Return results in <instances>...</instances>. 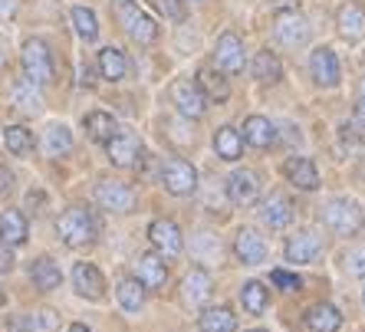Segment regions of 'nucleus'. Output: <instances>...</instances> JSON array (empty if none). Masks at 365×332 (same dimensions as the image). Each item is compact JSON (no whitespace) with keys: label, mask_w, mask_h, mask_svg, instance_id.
I'll list each match as a JSON object with an SVG mask.
<instances>
[{"label":"nucleus","mask_w":365,"mask_h":332,"mask_svg":"<svg viewBox=\"0 0 365 332\" xmlns=\"http://www.w3.org/2000/svg\"><path fill=\"white\" fill-rule=\"evenodd\" d=\"M56 234L66 247L79 250V247H89L96 237H99V221H96V214L83 204H73L56 217Z\"/></svg>","instance_id":"1"},{"label":"nucleus","mask_w":365,"mask_h":332,"mask_svg":"<svg viewBox=\"0 0 365 332\" xmlns=\"http://www.w3.org/2000/svg\"><path fill=\"white\" fill-rule=\"evenodd\" d=\"M115 17H119V24L125 26V33L132 36L138 46H152V43L158 40V33H162L152 14H145V10L138 7V0H115Z\"/></svg>","instance_id":"2"},{"label":"nucleus","mask_w":365,"mask_h":332,"mask_svg":"<svg viewBox=\"0 0 365 332\" xmlns=\"http://www.w3.org/2000/svg\"><path fill=\"white\" fill-rule=\"evenodd\" d=\"M20 66H24V76L34 85H40V89L50 85L53 76H56L53 53H50V46H46V40H40V36L24 43V50H20Z\"/></svg>","instance_id":"3"},{"label":"nucleus","mask_w":365,"mask_h":332,"mask_svg":"<svg viewBox=\"0 0 365 332\" xmlns=\"http://www.w3.org/2000/svg\"><path fill=\"white\" fill-rule=\"evenodd\" d=\"M319 221L332 230V234H339V237H352L359 227H362V211L352 197H332L319 207Z\"/></svg>","instance_id":"4"},{"label":"nucleus","mask_w":365,"mask_h":332,"mask_svg":"<svg viewBox=\"0 0 365 332\" xmlns=\"http://www.w3.org/2000/svg\"><path fill=\"white\" fill-rule=\"evenodd\" d=\"M273 33H277V40H280L283 46L297 50V46H303V43L309 40L313 26H309V20H306L297 7H283V10H277V17H273Z\"/></svg>","instance_id":"5"},{"label":"nucleus","mask_w":365,"mask_h":332,"mask_svg":"<svg viewBox=\"0 0 365 332\" xmlns=\"http://www.w3.org/2000/svg\"><path fill=\"white\" fill-rule=\"evenodd\" d=\"M162 185L175 197H191L197 191V168L185 158H168L162 165Z\"/></svg>","instance_id":"6"},{"label":"nucleus","mask_w":365,"mask_h":332,"mask_svg":"<svg viewBox=\"0 0 365 332\" xmlns=\"http://www.w3.org/2000/svg\"><path fill=\"white\" fill-rule=\"evenodd\" d=\"M93 194H96V204L109 214H132L135 211V191L128 185H122V181L102 178L99 185H96Z\"/></svg>","instance_id":"7"},{"label":"nucleus","mask_w":365,"mask_h":332,"mask_svg":"<svg viewBox=\"0 0 365 332\" xmlns=\"http://www.w3.org/2000/svg\"><path fill=\"white\" fill-rule=\"evenodd\" d=\"M171 103H175V109H178L185 119H204V112L211 105L195 79H178V83L171 85Z\"/></svg>","instance_id":"8"},{"label":"nucleus","mask_w":365,"mask_h":332,"mask_svg":"<svg viewBox=\"0 0 365 332\" xmlns=\"http://www.w3.org/2000/svg\"><path fill=\"white\" fill-rule=\"evenodd\" d=\"M106 155H109V162L115 165V168H135L138 158H142V142H138L135 132L115 128L112 138L106 142Z\"/></svg>","instance_id":"9"},{"label":"nucleus","mask_w":365,"mask_h":332,"mask_svg":"<svg viewBox=\"0 0 365 332\" xmlns=\"http://www.w3.org/2000/svg\"><path fill=\"white\" fill-rule=\"evenodd\" d=\"M260 175L250 168H237L234 175L227 178V201L234 207H250L257 204V197H260Z\"/></svg>","instance_id":"10"},{"label":"nucleus","mask_w":365,"mask_h":332,"mask_svg":"<svg viewBox=\"0 0 365 332\" xmlns=\"http://www.w3.org/2000/svg\"><path fill=\"white\" fill-rule=\"evenodd\" d=\"M148 240H152V247L162 256H178L181 250H185V234H181V227L175 221H168V217H155V221L148 224Z\"/></svg>","instance_id":"11"},{"label":"nucleus","mask_w":365,"mask_h":332,"mask_svg":"<svg viewBox=\"0 0 365 332\" xmlns=\"http://www.w3.org/2000/svg\"><path fill=\"white\" fill-rule=\"evenodd\" d=\"M309 76H313L316 85H323V89L339 85L342 69H339V56H336V50H329V46H316V50L309 53Z\"/></svg>","instance_id":"12"},{"label":"nucleus","mask_w":365,"mask_h":332,"mask_svg":"<svg viewBox=\"0 0 365 332\" xmlns=\"http://www.w3.org/2000/svg\"><path fill=\"white\" fill-rule=\"evenodd\" d=\"M214 63H217V69L221 73H227V76H237V73H244V40H240L237 33H221L217 36V46H214Z\"/></svg>","instance_id":"13"},{"label":"nucleus","mask_w":365,"mask_h":332,"mask_svg":"<svg viewBox=\"0 0 365 332\" xmlns=\"http://www.w3.org/2000/svg\"><path fill=\"white\" fill-rule=\"evenodd\" d=\"M69 280H73V290L83 299H89V303L106 299V276H102V270L96 264H76Z\"/></svg>","instance_id":"14"},{"label":"nucleus","mask_w":365,"mask_h":332,"mask_svg":"<svg viewBox=\"0 0 365 332\" xmlns=\"http://www.w3.org/2000/svg\"><path fill=\"white\" fill-rule=\"evenodd\" d=\"M234 256H237L244 266H257L267 260V240L260 237L257 227H240L237 237H234Z\"/></svg>","instance_id":"15"},{"label":"nucleus","mask_w":365,"mask_h":332,"mask_svg":"<svg viewBox=\"0 0 365 332\" xmlns=\"http://www.w3.org/2000/svg\"><path fill=\"white\" fill-rule=\"evenodd\" d=\"M135 280L142 283L145 290H162L168 283V264H165V256L158 250L155 254H142L135 260Z\"/></svg>","instance_id":"16"},{"label":"nucleus","mask_w":365,"mask_h":332,"mask_svg":"<svg viewBox=\"0 0 365 332\" xmlns=\"http://www.w3.org/2000/svg\"><path fill=\"white\" fill-rule=\"evenodd\" d=\"M283 178L293 187H299V191H316L319 187V168L313 165V158L293 155V158L283 162Z\"/></svg>","instance_id":"17"},{"label":"nucleus","mask_w":365,"mask_h":332,"mask_svg":"<svg viewBox=\"0 0 365 332\" xmlns=\"http://www.w3.org/2000/svg\"><path fill=\"white\" fill-rule=\"evenodd\" d=\"M319 250H323V244H319L313 230H297L293 237H287L283 254H287V264H313Z\"/></svg>","instance_id":"18"},{"label":"nucleus","mask_w":365,"mask_h":332,"mask_svg":"<svg viewBox=\"0 0 365 332\" xmlns=\"http://www.w3.org/2000/svg\"><path fill=\"white\" fill-rule=\"evenodd\" d=\"M181 296H185L187 306H204V303L214 296L211 273L204 270V266H195V270L185 276V283H181Z\"/></svg>","instance_id":"19"},{"label":"nucleus","mask_w":365,"mask_h":332,"mask_svg":"<svg viewBox=\"0 0 365 332\" xmlns=\"http://www.w3.org/2000/svg\"><path fill=\"white\" fill-rule=\"evenodd\" d=\"M10 105L24 115H40L43 112V89L34 85L30 79H17V83L10 85Z\"/></svg>","instance_id":"20"},{"label":"nucleus","mask_w":365,"mask_h":332,"mask_svg":"<svg viewBox=\"0 0 365 332\" xmlns=\"http://www.w3.org/2000/svg\"><path fill=\"white\" fill-rule=\"evenodd\" d=\"M96 66H99V76L106 83H122L128 76V60L119 46H102L96 56Z\"/></svg>","instance_id":"21"},{"label":"nucleus","mask_w":365,"mask_h":332,"mask_svg":"<svg viewBox=\"0 0 365 332\" xmlns=\"http://www.w3.org/2000/svg\"><path fill=\"white\" fill-rule=\"evenodd\" d=\"M30 280H34L36 290L53 293V290H60L63 270H60V264H56L53 256H36L34 264H30Z\"/></svg>","instance_id":"22"},{"label":"nucleus","mask_w":365,"mask_h":332,"mask_svg":"<svg viewBox=\"0 0 365 332\" xmlns=\"http://www.w3.org/2000/svg\"><path fill=\"white\" fill-rule=\"evenodd\" d=\"M0 240L17 250L30 240V224L20 211H0Z\"/></svg>","instance_id":"23"},{"label":"nucleus","mask_w":365,"mask_h":332,"mask_svg":"<svg viewBox=\"0 0 365 332\" xmlns=\"http://www.w3.org/2000/svg\"><path fill=\"white\" fill-rule=\"evenodd\" d=\"M257 214H260V224H264V227L280 230V227H287V224L293 221V204H289L283 194H270L264 204H260V211Z\"/></svg>","instance_id":"24"},{"label":"nucleus","mask_w":365,"mask_h":332,"mask_svg":"<svg viewBox=\"0 0 365 332\" xmlns=\"http://www.w3.org/2000/svg\"><path fill=\"white\" fill-rule=\"evenodd\" d=\"M277 142V128L267 115H247L244 119V145L250 148H270Z\"/></svg>","instance_id":"25"},{"label":"nucleus","mask_w":365,"mask_h":332,"mask_svg":"<svg viewBox=\"0 0 365 332\" xmlns=\"http://www.w3.org/2000/svg\"><path fill=\"white\" fill-rule=\"evenodd\" d=\"M195 83L201 85V93L207 95V103H227L230 83H227V73H221L217 66H204Z\"/></svg>","instance_id":"26"},{"label":"nucleus","mask_w":365,"mask_h":332,"mask_svg":"<svg viewBox=\"0 0 365 332\" xmlns=\"http://www.w3.org/2000/svg\"><path fill=\"white\" fill-rule=\"evenodd\" d=\"M336 26H339V33L346 36V40H362L365 36V10L359 7V4H342L339 10H336Z\"/></svg>","instance_id":"27"},{"label":"nucleus","mask_w":365,"mask_h":332,"mask_svg":"<svg viewBox=\"0 0 365 332\" xmlns=\"http://www.w3.org/2000/svg\"><path fill=\"white\" fill-rule=\"evenodd\" d=\"M303 319L313 332H339L342 329V313L332 306V303H316V306H309Z\"/></svg>","instance_id":"28"},{"label":"nucleus","mask_w":365,"mask_h":332,"mask_svg":"<svg viewBox=\"0 0 365 332\" xmlns=\"http://www.w3.org/2000/svg\"><path fill=\"white\" fill-rule=\"evenodd\" d=\"M250 73H254L257 83H264V85H277V83L283 79V63H280V56H277V53L260 50V53H254Z\"/></svg>","instance_id":"29"},{"label":"nucleus","mask_w":365,"mask_h":332,"mask_svg":"<svg viewBox=\"0 0 365 332\" xmlns=\"http://www.w3.org/2000/svg\"><path fill=\"white\" fill-rule=\"evenodd\" d=\"M83 128H86V135L93 138V142L106 145V142L112 138V132L119 128V122H115V115H112V112L96 109V112H86V115H83Z\"/></svg>","instance_id":"30"},{"label":"nucleus","mask_w":365,"mask_h":332,"mask_svg":"<svg viewBox=\"0 0 365 332\" xmlns=\"http://www.w3.org/2000/svg\"><path fill=\"white\" fill-rule=\"evenodd\" d=\"M214 152H217L221 162H237L240 155H244V135H240L237 128L221 125L214 132Z\"/></svg>","instance_id":"31"},{"label":"nucleus","mask_w":365,"mask_h":332,"mask_svg":"<svg viewBox=\"0 0 365 332\" xmlns=\"http://www.w3.org/2000/svg\"><path fill=\"white\" fill-rule=\"evenodd\" d=\"M197 329L201 332H234L237 329V316L227 306H207L197 316Z\"/></svg>","instance_id":"32"},{"label":"nucleus","mask_w":365,"mask_h":332,"mask_svg":"<svg viewBox=\"0 0 365 332\" xmlns=\"http://www.w3.org/2000/svg\"><path fill=\"white\" fill-rule=\"evenodd\" d=\"M43 152L50 155V158H66L73 152V132L66 125H50L46 128V135H43Z\"/></svg>","instance_id":"33"},{"label":"nucleus","mask_w":365,"mask_h":332,"mask_svg":"<svg viewBox=\"0 0 365 332\" xmlns=\"http://www.w3.org/2000/svg\"><path fill=\"white\" fill-rule=\"evenodd\" d=\"M145 286L135 280V276H125V280H119V286H115V299H119V306L125 309V313H138V309L145 306Z\"/></svg>","instance_id":"34"},{"label":"nucleus","mask_w":365,"mask_h":332,"mask_svg":"<svg viewBox=\"0 0 365 332\" xmlns=\"http://www.w3.org/2000/svg\"><path fill=\"white\" fill-rule=\"evenodd\" d=\"M4 145H7L10 155L26 158V155L36 148V142H34V132H30L26 125H7L4 128Z\"/></svg>","instance_id":"35"},{"label":"nucleus","mask_w":365,"mask_h":332,"mask_svg":"<svg viewBox=\"0 0 365 332\" xmlns=\"http://www.w3.org/2000/svg\"><path fill=\"white\" fill-rule=\"evenodd\" d=\"M240 303H244V309L250 316H260L267 309V303H270V290H267L264 283L247 280L244 286H240Z\"/></svg>","instance_id":"36"},{"label":"nucleus","mask_w":365,"mask_h":332,"mask_svg":"<svg viewBox=\"0 0 365 332\" xmlns=\"http://www.w3.org/2000/svg\"><path fill=\"white\" fill-rule=\"evenodd\" d=\"M69 20H73V26H76V33L83 43L99 40V17H96L89 7H73L69 10Z\"/></svg>","instance_id":"37"},{"label":"nucleus","mask_w":365,"mask_h":332,"mask_svg":"<svg viewBox=\"0 0 365 332\" xmlns=\"http://www.w3.org/2000/svg\"><path fill=\"white\" fill-rule=\"evenodd\" d=\"M26 326H30V332H56L60 316L53 313V309H40V313L26 316Z\"/></svg>","instance_id":"38"},{"label":"nucleus","mask_w":365,"mask_h":332,"mask_svg":"<svg viewBox=\"0 0 365 332\" xmlns=\"http://www.w3.org/2000/svg\"><path fill=\"white\" fill-rule=\"evenodd\" d=\"M346 273L349 276H365V247L346 254Z\"/></svg>","instance_id":"39"},{"label":"nucleus","mask_w":365,"mask_h":332,"mask_svg":"<svg viewBox=\"0 0 365 332\" xmlns=\"http://www.w3.org/2000/svg\"><path fill=\"white\" fill-rule=\"evenodd\" d=\"M270 280L277 283L280 290H289V293H293V290H299V286H303V280H299L297 273H287V270H273V273H270Z\"/></svg>","instance_id":"40"},{"label":"nucleus","mask_w":365,"mask_h":332,"mask_svg":"<svg viewBox=\"0 0 365 332\" xmlns=\"http://www.w3.org/2000/svg\"><path fill=\"white\" fill-rule=\"evenodd\" d=\"M14 264H17V254H14V247L0 240V273H10V270H14Z\"/></svg>","instance_id":"41"},{"label":"nucleus","mask_w":365,"mask_h":332,"mask_svg":"<svg viewBox=\"0 0 365 332\" xmlns=\"http://www.w3.org/2000/svg\"><path fill=\"white\" fill-rule=\"evenodd\" d=\"M162 7L168 10L171 20H181V17H185V4H181V0H162Z\"/></svg>","instance_id":"42"},{"label":"nucleus","mask_w":365,"mask_h":332,"mask_svg":"<svg viewBox=\"0 0 365 332\" xmlns=\"http://www.w3.org/2000/svg\"><path fill=\"white\" fill-rule=\"evenodd\" d=\"M352 119H356L359 128H365V95H359V103H356V112H352Z\"/></svg>","instance_id":"43"},{"label":"nucleus","mask_w":365,"mask_h":332,"mask_svg":"<svg viewBox=\"0 0 365 332\" xmlns=\"http://www.w3.org/2000/svg\"><path fill=\"white\" fill-rule=\"evenodd\" d=\"M17 10V0H0V17H10Z\"/></svg>","instance_id":"44"},{"label":"nucleus","mask_w":365,"mask_h":332,"mask_svg":"<svg viewBox=\"0 0 365 332\" xmlns=\"http://www.w3.org/2000/svg\"><path fill=\"white\" fill-rule=\"evenodd\" d=\"M4 63H7V40L0 36V69H4Z\"/></svg>","instance_id":"45"},{"label":"nucleus","mask_w":365,"mask_h":332,"mask_svg":"<svg viewBox=\"0 0 365 332\" xmlns=\"http://www.w3.org/2000/svg\"><path fill=\"white\" fill-rule=\"evenodd\" d=\"M69 332H89V329H86L83 323H73V326H69Z\"/></svg>","instance_id":"46"},{"label":"nucleus","mask_w":365,"mask_h":332,"mask_svg":"<svg viewBox=\"0 0 365 332\" xmlns=\"http://www.w3.org/2000/svg\"><path fill=\"white\" fill-rule=\"evenodd\" d=\"M4 303H7V296H4V290H0V306H4Z\"/></svg>","instance_id":"47"},{"label":"nucleus","mask_w":365,"mask_h":332,"mask_svg":"<svg viewBox=\"0 0 365 332\" xmlns=\"http://www.w3.org/2000/svg\"><path fill=\"white\" fill-rule=\"evenodd\" d=\"M247 332H267V329H247Z\"/></svg>","instance_id":"48"},{"label":"nucleus","mask_w":365,"mask_h":332,"mask_svg":"<svg viewBox=\"0 0 365 332\" xmlns=\"http://www.w3.org/2000/svg\"><path fill=\"white\" fill-rule=\"evenodd\" d=\"M362 95H365V79H362Z\"/></svg>","instance_id":"49"},{"label":"nucleus","mask_w":365,"mask_h":332,"mask_svg":"<svg viewBox=\"0 0 365 332\" xmlns=\"http://www.w3.org/2000/svg\"><path fill=\"white\" fill-rule=\"evenodd\" d=\"M362 303H365V290H362Z\"/></svg>","instance_id":"50"},{"label":"nucleus","mask_w":365,"mask_h":332,"mask_svg":"<svg viewBox=\"0 0 365 332\" xmlns=\"http://www.w3.org/2000/svg\"><path fill=\"white\" fill-rule=\"evenodd\" d=\"M362 227H365V217H362Z\"/></svg>","instance_id":"51"}]
</instances>
